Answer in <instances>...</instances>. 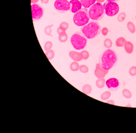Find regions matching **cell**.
Wrapping results in <instances>:
<instances>
[{
    "mask_svg": "<svg viewBox=\"0 0 136 133\" xmlns=\"http://www.w3.org/2000/svg\"><path fill=\"white\" fill-rule=\"evenodd\" d=\"M118 61V55L113 49L104 50L99 57V64L104 70H109L116 66Z\"/></svg>",
    "mask_w": 136,
    "mask_h": 133,
    "instance_id": "obj_1",
    "label": "cell"
},
{
    "mask_svg": "<svg viewBox=\"0 0 136 133\" xmlns=\"http://www.w3.org/2000/svg\"><path fill=\"white\" fill-rule=\"evenodd\" d=\"M81 31L87 38L93 39L100 35L101 28L100 23L93 20L88 22L87 25L81 27Z\"/></svg>",
    "mask_w": 136,
    "mask_h": 133,
    "instance_id": "obj_2",
    "label": "cell"
},
{
    "mask_svg": "<svg viewBox=\"0 0 136 133\" xmlns=\"http://www.w3.org/2000/svg\"><path fill=\"white\" fill-rule=\"evenodd\" d=\"M88 14L90 19L93 21H98L101 20L105 15L103 6L98 2L94 3L89 8Z\"/></svg>",
    "mask_w": 136,
    "mask_h": 133,
    "instance_id": "obj_3",
    "label": "cell"
},
{
    "mask_svg": "<svg viewBox=\"0 0 136 133\" xmlns=\"http://www.w3.org/2000/svg\"><path fill=\"white\" fill-rule=\"evenodd\" d=\"M70 41L75 49L80 50L85 48L87 43V39L82 32H76L72 35Z\"/></svg>",
    "mask_w": 136,
    "mask_h": 133,
    "instance_id": "obj_4",
    "label": "cell"
},
{
    "mask_svg": "<svg viewBox=\"0 0 136 133\" xmlns=\"http://www.w3.org/2000/svg\"><path fill=\"white\" fill-rule=\"evenodd\" d=\"M90 17L89 16L88 11L87 8H83L75 13L73 21L76 25L77 26H83L87 25L89 22Z\"/></svg>",
    "mask_w": 136,
    "mask_h": 133,
    "instance_id": "obj_5",
    "label": "cell"
},
{
    "mask_svg": "<svg viewBox=\"0 0 136 133\" xmlns=\"http://www.w3.org/2000/svg\"><path fill=\"white\" fill-rule=\"evenodd\" d=\"M105 14L109 17H113L119 13V6L116 2L107 1L103 4Z\"/></svg>",
    "mask_w": 136,
    "mask_h": 133,
    "instance_id": "obj_6",
    "label": "cell"
},
{
    "mask_svg": "<svg viewBox=\"0 0 136 133\" xmlns=\"http://www.w3.org/2000/svg\"><path fill=\"white\" fill-rule=\"evenodd\" d=\"M32 18L34 21H36L41 19L44 15V9L43 7L38 4H31Z\"/></svg>",
    "mask_w": 136,
    "mask_h": 133,
    "instance_id": "obj_7",
    "label": "cell"
},
{
    "mask_svg": "<svg viewBox=\"0 0 136 133\" xmlns=\"http://www.w3.org/2000/svg\"><path fill=\"white\" fill-rule=\"evenodd\" d=\"M54 6L57 11L62 13L67 12L70 8V2L68 0H56Z\"/></svg>",
    "mask_w": 136,
    "mask_h": 133,
    "instance_id": "obj_8",
    "label": "cell"
},
{
    "mask_svg": "<svg viewBox=\"0 0 136 133\" xmlns=\"http://www.w3.org/2000/svg\"><path fill=\"white\" fill-rule=\"evenodd\" d=\"M105 83L107 88L111 91H116L120 87V81L116 78H110Z\"/></svg>",
    "mask_w": 136,
    "mask_h": 133,
    "instance_id": "obj_9",
    "label": "cell"
},
{
    "mask_svg": "<svg viewBox=\"0 0 136 133\" xmlns=\"http://www.w3.org/2000/svg\"><path fill=\"white\" fill-rule=\"evenodd\" d=\"M70 10L72 13H75L78 10L82 9V5L79 0H71L70 2Z\"/></svg>",
    "mask_w": 136,
    "mask_h": 133,
    "instance_id": "obj_10",
    "label": "cell"
},
{
    "mask_svg": "<svg viewBox=\"0 0 136 133\" xmlns=\"http://www.w3.org/2000/svg\"><path fill=\"white\" fill-rule=\"evenodd\" d=\"M69 56L75 61H79L83 58L82 54L78 53L74 51H70L69 53Z\"/></svg>",
    "mask_w": 136,
    "mask_h": 133,
    "instance_id": "obj_11",
    "label": "cell"
},
{
    "mask_svg": "<svg viewBox=\"0 0 136 133\" xmlns=\"http://www.w3.org/2000/svg\"><path fill=\"white\" fill-rule=\"evenodd\" d=\"M82 6L85 8H90L93 4L95 3L96 0H79Z\"/></svg>",
    "mask_w": 136,
    "mask_h": 133,
    "instance_id": "obj_12",
    "label": "cell"
},
{
    "mask_svg": "<svg viewBox=\"0 0 136 133\" xmlns=\"http://www.w3.org/2000/svg\"><path fill=\"white\" fill-rule=\"evenodd\" d=\"M124 47L125 51L128 54H131L133 52V45L132 43H131L130 41H126L124 44Z\"/></svg>",
    "mask_w": 136,
    "mask_h": 133,
    "instance_id": "obj_13",
    "label": "cell"
},
{
    "mask_svg": "<svg viewBox=\"0 0 136 133\" xmlns=\"http://www.w3.org/2000/svg\"><path fill=\"white\" fill-rule=\"evenodd\" d=\"M126 39L123 37H119V38H118L116 41V46L118 47H122L124 46V44L126 42Z\"/></svg>",
    "mask_w": 136,
    "mask_h": 133,
    "instance_id": "obj_14",
    "label": "cell"
},
{
    "mask_svg": "<svg viewBox=\"0 0 136 133\" xmlns=\"http://www.w3.org/2000/svg\"><path fill=\"white\" fill-rule=\"evenodd\" d=\"M59 40L62 43H64L67 41L68 39V36L67 34L65 33V32L62 33L59 35Z\"/></svg>",
    "mask_w": 136,
    "mask_h": 133,
    "instance_id": "obj_15",
    "label": "cell"
},
{
    "mask_svg": "<svg viewBox=\"0 0 136 133\" xmlns=\"http://www.w3.org/2000/svg\"><path fill=\"white\" fill-rule=\"evenodd\" d=\"M127 27L130 32L132 33H134L136 31V27L134 23L132 22H129L127 24Z\"/></svg>",
    "mask_w": 136,
    "mask_h": 133,
    "instance_id": "obj_16",
    "label": "cell"
},
{
    "mask_svg": "<svg viewBox=\"0 0 136 133\" xmlns=\"http://www.w3.org/2000/svg\"><path fill=\"white\" fill-rule=\"evenodd\" d=\"M82 91L86 95H89L91 92V87L89 85H85L82 88Z\"/></svg>",
    "mask_w": 136,
    "mask_h": 133,
    "instance_id": "obj_17",
    "label": "cell"
},
{
    "mask_svg": "<svg viewBox=\"0 0 136 133\" xmlns=\"http://www.w3.org/2000/svg\"><path fill=\"white\" fill-rule=\"evenodd\" d=\"M70 69L72 70V71H77L78 69H79L80 66L77 62H74L70 64Z\"/></svg>",
    "mask_w": 136,
    "mask_h": 133,
    "instance_id": "obj_18",
    "label": "cell"
},
{
    "mask_svg": "<svg viewBox=\"0 0 136 133\" xmlns=\"http://www.w3.org/2000/svg\"><path fill=\"white\" fill-rule=\"evenodd\" d=\"M45 55L49 60H51L52 59H53L54 57V52L53 50H50L46 51Z\"/></svg>",
    "mask_w": 136,
    "mask_h": 133,
    "instance_id": "obj_19",
    "label": "cell"
},
{
    "mask_svg": "<svg viewBox=\"0 0 136 133\" xmlns=\"http://www.w3.org/2000/svg\"><path fill=\"white\" fill-rule=\"evenodd\" d=\"M104 46L106 47V48H111L112 46V41L110 39H106L104 41Z\"/></svg>",
    "mask_w": 136,
    "mask_h": 133,
    "instance_id": "obj_20",
    "label": "cell"
},
{
    "mask_svg": "<svg viewBox=\"0 0 136 133\" xmlns=\"http://www.w3.org/2000/svg\"><path fill=\"white\" fill-rule=\"evenodd\" d=\"M104 83H105V81H104V79H99L96 81V85L99 88H103L104 87Z\"/></svg>",
    "mask_w": 136,
    "mask_h": 133,
    "instance_id": "obj_21",
    "label": "cell"
},
{
    "mask_svg": "<svg viewBox=\"0 0 136 133\" xmlns=\"http://www.w3.org/2000/svg\"><path fill=\"white\" fill-rule=\"evenodd\" d=\"M53 25H49V26H46L45 28V33L46 35L48 36H51V37H52V36L51 35V28L53 26Z\"/></svg>",
    "mask_w": 136,
    "mask_h": 133,
    "instance_id": "obj_22",
    "label": "cell"
},
{
    "mask_svg": "<svg viewBox=\"0 0 136 133\" xmlns=\"http://www.w3.org/2000/svg\"><path fill=\"white\" fill-rule=\"evenodd\" d=\"M111 93L110 92H109V91H106V92H104L102 95H101V99H102L103 100H106L109 98V96H111Z\"/></svg>",
    "mask_w": 136,
    "mask_h": 133,
    "instance_id": "obj_23",
    "label": "cell"
},
{
    "mask_svg": "<svg viewBox=\"0 0 136 133\" xmlns=\"http://www.w3.org/2000/svg\"><path fill=\"white\" fill-rule=\"evenodd\" d=\"M52 47V43L50 41H48L45 43V45H44V50L45 51H49L51 50V49Z\"/></svg>",
    "mask_w": 136,
    "mask_h": 133,
    "instance_id": "obj_24",
    "label": "cell"
},
{
    "mask_svg": "<svg viewBox=\"0 0 136 133\" xmlns=\"http://www.w3.org/2000/svg\"><path fill=\"white\" fill-rule=\"evenodd\" d=\"M125 18H126V14L124 12L121 13H120L118 16V20L119 22H122L125 20Z\"/></svg>",
    "mask_w": 136,
    "mask_h": 133,
    "instance_id": "obj_25",
    "label": "cell"
},
{
    "mask_svg": "<svg viewBox=\"0 0 136 133\" xmlns=\"http://www.w3.org/2000/svg\"><path fill=\"white\" fill-rule=\"evenodd\" d=\"M59 27L63 31H65L68 28H69V23L66 22H62L61 23V24H60Z\"/></svg>",
    "mask_w": 136,
    "mask_h": 133,
    "instance_id": "obj_26",
    "label": "cell"
},
{
    "mask_svg": "<svg viewBox=\"0 0 136 133\" xmlns=\"http://www.w3.org/2000/svg\"><path fill=\"white\" fill-rule=\"evenodd\" d=\"M122 95L126 98H130L131 97V93L130 92L129 90L125 89L122 91Z\"/></svg>",
    "mask_w": 136,
    "mask_h": 133,
    "instance_id": "obj_27",
    "label": "cell"
},
{
    "mask_svg": "<svg viewBox=\"0 0 136 133\" xmlns=\"http://www.w3.org/2000/svg\"><path fill=\"white\" fill-rule=\"evenodd\" d=\"M79 69L80 71L82 73H87L88 72V68L85 66V65H82V66H80Z\"/></svg>",
    "mask_w": 136,
    "mask_h": 133,
    "instance_id": "obj_28",
    "label": "cell"
},
{
    "mask_svg": "<svg viewBox=\"0 0 136 133\" xmlns=\"http://www.w3.org/2000/svg\"><path fill=\"white\" fill-rule=\"evenodd\" d=\"M81 53L82 55L83 59H87L89 58V53L87 51H86V50L82 51Z\"/></svg>",
    "mask_w": 136,
    "mask_h": 133,
    "instance_id": "obj_29",
    "label": "cell"
},
{
    "mask_svg": "<svg viewBox=\"0 0 136 133\" xmlns=\"http://www.w3.org/2000/svg\"><path fill=\"white\" fill-rule=\"evenodd\" d=\"M130 74L131 75H132V76H135L136 75V67H133L131 68L130 69Z\"/></svg>",
    "mask_w": 136,
    "mask_h": 133,
    "instance_id": "obj_30",
    "label": "cell"
},
{
    "mask_svg": "<svg viewBox=\"0 0 136 133\" xmlns=\"http://www.w3.org/2000/svg\"><path fill=\"white\" fill-rule=\"evenodd\" d=\"M108 32V28L106 27H104L102 28V30H101V33H102V35L103 36H106L107 35V33Z\"/></svg>",
    "mask_w": 136,
    "mask_h": 133,
    "instance_id": "obj_31",
    "label": "cell"
},
{
    "mask_svg": "<svg viewBox=\"0 0 136 133\" xmlns=\"http://www.w3.org/2000/svg\"><path fill=\"white\" fill-rule=\"evenodd\" d=\"M64 32H65V31H63L62 29H61V28L60 27L58 28V29H57V33H58V35H60V34H61V33H63Z\"/></svg>",
    "mask_w": 136,
    "mask_h": 133,
    "instance_id": "obj_32",
    "label": "cell"
},
{
    "mask_svg": "<svg viewBox=\"0 0 136 133\" xmlns=\"http://www.w3.org/2000/svg\"><path fill=\"white\" fill-rule=\"evenodd\" d=\"M41 3L44 4H48L49 2V0H40Z\"/></svg>",
    "mask_w": 136,
    "mask_h": 133,
    "instance_id": "obj_33",
    "label": "cell"
},
{
    "mask_svg": "<svg viewBox=\"0 0 136 133\" xmlns=\"http://www.w3.org/2000/svg\"><path fill=\"white\" fill-rule=\"evenodd\" d=\"M38 1H39V0H31V3L34 4V3H37Z\"/></svg>",
    "mask_w": 136,
    "mask_h": 133,
    "instance_id": "obj_34",
    "label": "cell"
},
{
    "mask_svg": "<svg viewBox=\"0 0 136 133\" xmlns=\"http://www.w3.org/2000/svg\"><path fill=\"white\" fill-rule=\"evenodd\" d=\"M107 1H109V2H119L120 0H107Z\"/></svg>",
    "mask_w": 136,
    "mask_h": 133,
    "instance_id": "obj_35",
    "label": "cell"
},
{
    "mask_svg": "<svg viewBox=\"0 0 136 133\" xmlns=\"http://www.w3.org/2000/svg\"><path fill=\"white\" fill-rule=\"evenodd\" d=\"M107 103H109V104H114V101L113 100H109L108 101H107Z\"/></svg>",
    "mask_w": 136,
    "mask_h": 133,
    "instance_id": "obj_36",
    "label": "cell"
},
{
    "mask_svg": "<svg viewBox=\"0 0 136 133\" xmlns=\"http://www.w3.org/2000/svg\"><path fill=\"white\" fill-rule=\"evenodd\" d=\"M96 1H97L98 3H102L104 1V0H96Z\"/></svg>",
    "mask_w": 136,
    "mask_h": 133,
    "instance_id": "obj_37",
    "label": "cell"
}]
</instances>
